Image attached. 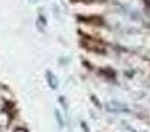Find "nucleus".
<instances>
[{
    "label": "nucleus",
    "instance_id": "1",
    "mask_svg": "<svg viewBox=\"0 0 150 132\" xmlns=\"http://www.w3.org/2000/svg\"><path fill=\"white\" fill-rule=\"evenodd\" d=\"M46 79L50 82V86L54 88L55 85H57V81H55V77H54V74H53L52 71H47V73H46Z\"/></svg>",
    "mask_w": 150,
    "mask_h": 132
}]
</instances>
